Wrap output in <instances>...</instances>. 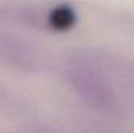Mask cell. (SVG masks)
<instances>
[{"label":"cell","mask_w":134,"mask_h":133,"mask_svg":"<svg viewBox=\"0 0 134 133\" xmlns=\"http://www.w3.org/2000/svg\"><path fill=\"white\" fill-rule=\"evenodd\" d=\"M67 77L73 89L91 105L115 111L134 93V69L106 61L97 53H83L69 63Z\"/></svg>","instance_id":"cell-1"}]
</instances>
